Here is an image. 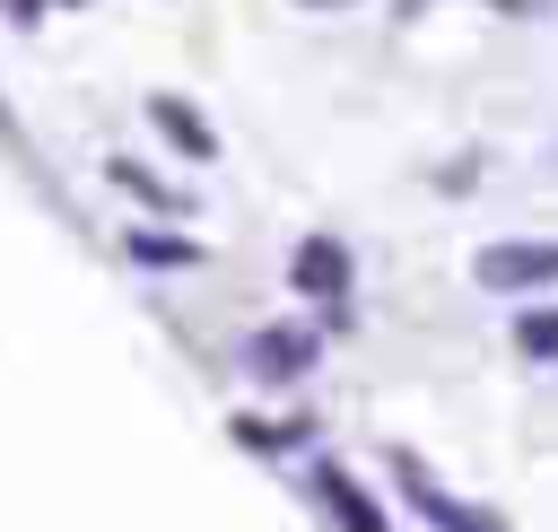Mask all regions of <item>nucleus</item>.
Wrapping results in <instances>:
<instances>
[{"instance_id": "obj_1", "label": "nucleus", "mask_w": 558, "mask_h": 532, "mask_svg": "<svg viewBox=\"0 0 558 532\" xmlns=\"http://www.w3.org/2000/svg\"><path fill=\"white\" fill-rule=\"evenodd\" d=\"M349 279H357V270H349V244H340V235H305V244L288 253V288L314 297L323 323H349Z\"/></svg>"}, {"instance_id": "obj_2", "label": "nucleus", "mask_w": 558, "mask_h": 532, "mask_svg": "<svg viewBox=\"0 0 558 532\" xmlns=\"http://www.w3.org/2000/svg\"><path fill=\"white\" fill-rule=\"evenodd\" d=\"M471 279H480L488 297L558 288V244H480V253H471Z\"/></svg>"}, {"instance_id": "obj_3", "label": "nucleus", "mask_w": 558, "mask_h": 532, "mask_svg": "<svg viewBox=\"0 0 558 532\" xmlns=\"http://www.w3.org/2000/svg\"><path fill=\"white\" fill-rule=\"evenodd\" d=\"M314 358H323V331H305V323H262L244 340V375L253 384H296V375H314Z\"/></svg>"}, {"instance_id": "obj_4", "label": "nucleus", "mask_w": 558, "mask_h": 532, "mask_svg": "<svg viewBox=\"0 0 558 532\" xmlns=\"http://www.w3.org/2000/svg\"><path fill=\"white\" fill-rule=\"evenodd\" d=\"M392 471H401V488H410V506H418V515H427L436 532H506L497 515H471L462 497H445V488H436V480L418 471V454H392Z\"/></svg>"}, {"instance_id": "obj_5", "label": "nucleus", "mask_w": 558, "mask_h": 532, "mask_svg": "<svg viewBox=\"0 0 558 532\" xmlns=\"http://www.w3.org/2000/svg\"><path fill=\"white\" fill-rule=\"evenodd\" d=\"M314 497H323V515H331L340 532H384V506H375L349 471H323V480H314Z\"/></svg>"}, {"instance_id": "obj_6", "label": "nucleus", "mask_w": 558, "mask_h": 532, "mask_svg": "<svg viewBox=\"0 0 558 532\" xmlns=\"http://www.w3.org/2000/svg\"><path fill=\"white\" fill-rule=\"evenodd\" d=\"M148 122L183 148V157H218V140H209V122L192 113V105H174V96H148Z\"/></svg>"}, {"instance_id": "obj_7", "label": "nucleus", "mask_w": 558, "mask_h": 532, "mask_svg": "<svg viewBox=\"0 0 558 532\" xmlns=\"http://www.w3.org/2000/svg\"><path fill=\"white\" fill-rule=\"evenodd\" d=\"M131 262H148V270H183V262H201V244L192 235H157V227H131V244H122Z\"/></svg>"}, {"instance_id": "obj_8", "label": "nucleus", "mask_w": 558, "mask_h": 532, "mask_svg": "<svg viewBox=\"0 0 558 532\" xmlns=\"http://www.w3.org/2000/svg\"><path fill=\"white\" fill-rule=\"evenodd\" d=\"M514 349H523L532 366H558V305H523V314H514Z\"/></svg>"}, {"instance_id": "obj_9", "label": "nucleus", "mask_w": 558, "mask_h": 532, "mask_svg": "<svg viewBox=\"0 0 558 532\" xmlns=\"http://www.w3.org/2000/svg\"><path fill=\"white\" fill-rule=\"evenodd\" d=\"M105 174H113V183H122V192H140V201H157V209H183V192H174V183H157V174H140V166H131V157H113V166H105Z\"/></svg>"}, {"instance_id": "obj_10", "label": "nucleus", "mask_w": 558, "mask_h": 532, "mask_svg": "<svg viewBox=\"0 0 558 532\" xmlns=\"http://www.w3.org/2000/svg\"><path fill=\"white\" fill-rule=\"evenodd\" d=\"M314 9H331V0H314Z\"/></svg>"}]
</instances>
